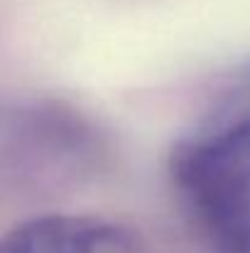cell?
Returning <instances> with one entry per match:
<instances>
[{"mask_svg":"<svg viewBox=\"0 0 250 253\" xmlns=\"http://www.w3.org/2000/svg\"><path fill=\"white\" fill-rule=\"evenodd\" d=\"M106 140L93 121L52 98L0 101V187L42 189L98 172Z\"/></svg>","mask_w":250,"mask_h":253,"instance_id":"obj_1","label":"cell"},{"mask_svg":"<svg viewBox=\"0 0 250 253\" xmlns=\"http://www.w3.org/2000/svg\"><path fill=\"white\" fill-rule=\"evenodd\" d=\"M179 202L211 253H250V174L177 140L169 155Z\"/></svg>","mask_w":250,"mask_h":253,"instance_id":"obj_2","label":"cell"},{"mask_svg":"<svg viewBox=\"0 0 250 253\" xmlns=\"http://www.w3.org/2000/svg\"><path fill=\"white\" fill-rule=\"evenodd\" d=\"M206 158L250 174V59L241 62L179 138Z\"/></svg>","mask_w":250,"mask_h":253,"instance_id":"obj_3","label":"cell"},{"mask_svg":"<svg viewBox=\"0 0 250 253\" xmlns=\"http://www.w3.org/2000/svg\"><path fill=\"white\" fill-rule=\"evenodd\" d=\"M0 253H143V244L115 221L49 214L22 221L2 234Z\"/></svg>","mask_w":250,"mask_h":253,"instance_id":"obj_4","label":"cell"}]
</instances>
